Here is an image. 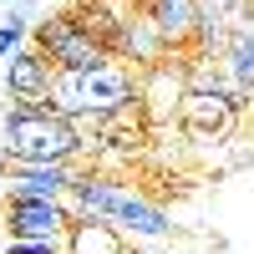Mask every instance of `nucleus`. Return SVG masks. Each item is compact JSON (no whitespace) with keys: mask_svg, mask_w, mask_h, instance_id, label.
Wrapping results in <instances>:
<instances>
[{"mask_svg":"<svg viewBox=\"0 0 254 254\" xmlns=\"http://www.w3.org/2000/svg\"><path fill=\"white\" fill-rule=\"evenodd\" d=\"M224 76H229V87H239V92L254 87V10L224 41Z\"/></svg>","mask_w":254,"mask_h":254,"instance_id":"10","label":"nucleus"},{"mask_svg":"<svg viewBox=\"0 0 254 254\" xmlns=\"http://www.w3.org/2000/svg\"><path fill=\"white\" fill-rule=\"evenodd\" d=\"M71 224H76V214L66 203H56V198H5V203H0V229H5V239H51V244H66Z\"/></svg>","mask_w":254,"mask_h":254,"instance_id":"6","label":"nucleus"},{"mask_svg":"<svg viewBox=\"0 0 254 254\" xmlns=\"http://www.w3.org/2000/svg\"><path fill=\"white\" fill-rule=\"evenodd\" d=\"M0 254H66V244H51V239H5Z\"/></svg>","mask_w":254,"mask_h":254,"instance_id":"13","label":"nucleus"},{"mask_svg":"<svg viewBox=\"0 0 254 254\" xmlns=\"http://www.w3.org/2000/svg\"><path fill=\"white\" fill-rule=\"evenodd\" d=\"M87 153L81 127L51 107H10L5 117V158L15 163H76Z\"/></svg>","mask_w":254,"mask_h":254,"instance_id":"3","label":"nucleus"},{"mask_svg":"<svg viewBox=\"0 0 254 254\" xmlns=\"http://www.w3.org/2000/svg\"><path fill=\"white\" fill-rule=\"evenodd\" d=\"M132 249H137L132 239H122L112 224H97V219H76L66 239V254H132Z\"/></svg>","mask_w":254,"mask_h":254,"instance_id":"11","label":"nucleus"},{"mask_svg":"<svg viewBox=\"0 0 254 254\" xmlns=\"http://www.w3.org/2000/svg\"><path fill=\"white\" fill-rule=\"evenodd\" d=\"M31 46L46 56L56 71H81V66H97V61L112 56V51L92 36V26L76 15V5H71V10H56V15H46V20H36V26H31Z\"/></svg>","mask_w":254,"mask_h":254,"instance_id":"4","label":"nucleus"},{"mask_svg":"<svg viewBox=\"0 0 254 254\" xmlns=\"http://www.w3.org/2000/svg\"><path fill=\"white\" fill-rule=\"evenodd\" d=\"M137 5H142V20L168 41V46L193 41L198 15H203V0H137Z\"/></svg>","mask_w":254,"mask_h":254,"instance_id":"9","label":"nucleus"},{"mask_svg":"<svg viewBox=\"0 0 254 254\" xmlns=\"http://www.w3.org/2000/svg\"><path fill=\"white\" fill-rule=\"evenodd\" d=\"M26 36H31V15L10 10L5 20H0V56H15L20 46H26Z\"/></svg>","mask_w":254,"mask_h":254,"instance_id":"12","label":"nucleus"},{"mask_svg":"<svg viewBox=\"0 0 254 254\" xmlns=\"http://www.w3.org/2000/svg\"><path fill=\"white\" fill-rule=\"evenodd\" d=\"M239 107H244V92L219 81V87H188L183 102H178V122L188 127L193 137L214 142V137H229L239 122Z\"/></svg>","mask_w":254,"mask_h":254,"instance_id":"5","label":"nucleus"},{"mask_svg":"<svg viewBox=\"0 0 254 254\" xmlns=\"http://www.w3.org/2000/svg\"><path fill=\"white\" fill-rule=\"evenodd\" d=\"M66 208L76 219H97V224H112L122 239L132 244H158L173 234V219H168V208L153 203L147 193H137L127 178H107V173H81Z\"/></svg>","mask_w":254,"mask_h":254,"instance_id":"1","label":"nucleus"},{"mask_svg":"<svg viewBox=\"0 0 254 254\" xmlns=\"http://www.w3.org/2000/svg\"><path fill=\"white\" fill-rule=\"evenodd\" d=\"M137 87L142 81L132 76V66H127L122 56H107L97 61V66H81V71H56L51 81V102L46 107L61 112L66 122H112L122 112H137Z\"/></svg>","mask_w":254,"mask_h":254,"instance_id":"2","label":"nucleus"},{"mask_svg":"<svg viewBox=\"0 0 254 254\" xmlns=\"http://www.w3.org/2000/svg\"><path fill=\"white\" fill-rule=\"evenodd\" d=\"M51 81H56V66L36 46H20L5 61V92H10L15 107H46L51 102Z\"/></svg>","mask_w":254,"mask_h":254,"instance_id":"8","label":"nucleus"},{"mask_svg":"<svg viewBox=\"0 0 254 254\" xmlns=\"http://www.w3.org/2000/svg\"><path fill=\"white\" fill-rule=\"evenodd\" d=\"M76 163H15L5 158V198H56L66 203L76 188Z\"/></svg>","mask_w":254,"mask_h":254,"instance_id":"7","label":"nucleus"}]
</instances>
